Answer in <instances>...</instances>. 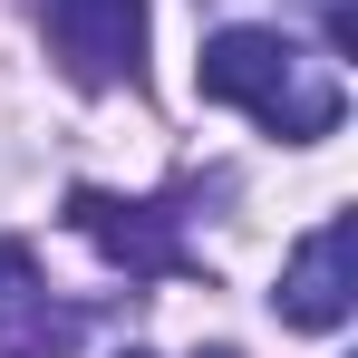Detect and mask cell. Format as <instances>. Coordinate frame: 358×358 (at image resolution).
I'll return each mask as SVG.
<instances>
[{"instance_id":"1","label":"cell","mask_w":358,"mask_h":358,"mask_svg":"<svg viewBox=\"0 0 358 358\" xmlns=\"http://www.w3.org/2000/svg\"><path fill=\"white\" fill-rule=\"evenodd\" d=\"M49 49L78 87H136L145 78V0H49Z\"/></svg>"},{"instance_id":"2","label":"cell","mask_w":358,"mask_h":358,"mask_svg":"<svg viewBox=\"0 0 358 358\" xmlns=\"http://www.w3.org/2000/svg\"><path fill=\"white\" fill-rule=\"evenodd\" d=\"M271 300H281L291 329H349V310H358V223H349V213H329L320 233L291 242Z\"/></svg>"},{"instance_id":"3","label":"cell","mask_w":358,"mask_h":358,"mask_svg":"<svg viewBox=\"0 0 358 358\" xmlns=\"http://www.w3.org/2000/svg\"><path fill=\"white\" fill-rule=\"evenodd\" d=\"M300 78V49L281 29H213L203 39V59H194V87L213 97V107H252V117H271V97Z\"/></svg>"},{"instance_id":"4","label":"cell","mask_w":358,"mask_h":358,"mask_svg":"<svg viewBox=\"0 0 358 358\" xmlns=\"http://www.w3.org/2000/svg\"><path fill=\"white\" fill-rule=\"evenodd\" d=\"M68 223L97 242L107 262H126V271H175V242L155 233V213H145V203H117V194H68Z\"/></svg>"},{"instance_id":"5","label":"cell","mask_w":358,"mask_h":358,"mask_svg":"<svg viewBox=\"0 0 358 358\" xmlns=\"http://www.w3.org/2000/svg\"><path fill=\"white\" fill-rule=\"evenodd\" d=\"M78 349V320L49 310L39 281H20V291H0V358H68Z\"/></svg>"},{"instance_id":"6","label":"cell","mask_w":358,"mask_h":358,"mask_svg":"<svg viewBox=\"0 0 358 358\" xmlns=\"http://www.w3.org/2000/svg\"><path fill=\"white\" fill-rule=\"evenodd\" d=\"M20 281H39V271H29V252H20V242H0V291H20Z\"/></svg>"},{"instance_id":"7","label":"cell","mask_w":358,"mask_h":358,"mask_svg":"<svg viewBox=\"0 0 358 358\" xmlns=\"http://www.w3.org/2000/svg\"><path fill=\"white\" fill-rule=\"evenodd\" d=\"M126 358H155V349H126Z\"/></svg>"},{"instance_id":"8","label":"cell","mask_w":358,"mask_h":358,"mask_svg":"<svg viewBox=\"0 0 358 358\" xmlns=\"http://www.w3.org/2000/svg\"><path fill=\"white\" fill-rule=\"evenodd\" d=\"M213 358H223V349H213Z\"/></svg>"}]
</instances>
